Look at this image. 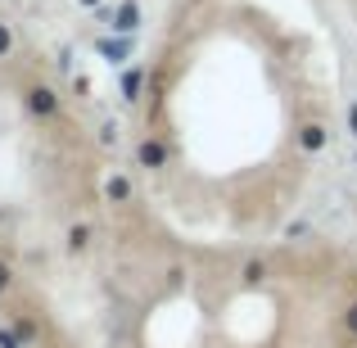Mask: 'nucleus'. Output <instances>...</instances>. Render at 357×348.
I'll return each instance as SVG.
<instances>
[{"mask_svg":"<svg viewBox=\"0 0 357 348\" xmlns=\"http://www.w3.org/2000/svg\"><path fill=\"white\" fill-rule=\"evenodd\" d=\"M140 82H145V73H140V68L122 73V100H127V105H136V100H140Z\"/></svg>","mask_w":357,"mask_h":348,"instance_id":"423d86ee","label":"nucleus"},{"mask_svg":"<svg viewBox=\"0 0 357 348\" xmlns=\"http://www.w3.org/2000/svg\"><path fill=\"white\" fill-rule=\"evenodd\" d=\"M27 114L32 118H54L59 114V96H54L50 86H32L27 91Z\"/></svg>","mask_w":357,"mask_h":348,"instance_id":"f03ea898","label":"nucleus"},{"mask_svg":"<svg viewBox=\"0 0 357 348\" xmlns=\"http://www.w3.org/2000/svg\"><path fill=\"white\" fill-rule=\"evenodd\" d=\"M326 140H331V131H326L321 122H303V127H298V149H303V154H321Z\"/></svg>","mask_w":357,"mask_h":348,"instance_id":"20e7f679","label":"nucleus"},{"mask_svg":"<svg viewBox=\"0 0 357 348\" xmlns=\"http://www.w3.org/2000/svg\"><path fill=\"white\" fill-rule=\"evenodd\" d=\"M0 348H23V340H18V331H0Z\"/></svg>","mask_w":357,"mask_h":348,"instance_id":"9b49d317","label":"nucleus"},{"mask_svg":"<svg viewBox=\"0 0 357 348\" xmlns=\"http://www.w3.org/2000/svg\"><path fill=\"white\" fill-rule=\"evenodd\" d=\"M100 145H118V127H114V122H105V127H100Z\"/></svg>","mask_w":357,"mask_h":348,"instance_id":"9d476101","label":"nucleus"},{"mask_svg":"<svg viewBox=\"0 0 357 348\" xmlns=\"http://www.w3.org/2000/svg\"><path fill=\"white\" fill-rule=\"evenodd\" d=\"M131 50H136V41H131V36H100V41H96V54H100V59H105V63H127L131 59Z\"/></svg>","mask_w":357,"mask_h":348,"instance_id":"f257e3e1","label":"nucleus"},{"mask_svg":"<svg viewBox=\"0 0 357 348\" xmlns=\"http://www.w3.org/2000/svg\"><path fill=\"white\" fill-rule=\"evenodd\" d=\"M77 5H91V9H96V5H100V0H77Z\"/></svg>","mask_w":357,"mask_h":348,"instance_id":"2eb2a0df","label":"nucleus"},{"mask_svg":"<svg viewBox=\"0 0 357 348\" xmlns=\"http://www.w3.org/2000/svg\"><path fill=\"white\" fill-rule=\"evenodd\" d=\"M86 244H91V227H73V231H68V249H73V253L86 249Z\"/></svg>","mask_w":357,"mask_h":348,"instance_id":"6e6552de","label":"nucleus"},{"mask_svg":"<svg viewBox=\"0 0 357 348\" xmlns=\"http://www.w3.org/2000/svg\"><path fill=\"white\" fill-rule=\"evenodd\" d=\"M349 122H353V136H357V105L349 109Z\"/></svg>","mask_w":357,"mask_h":348,"instance_id":"4468645a","label":"nucleus"},{"mask_svg":"<svg viewBox=\"0 0 357 348\" xmlns=\"http://www.w3.org/2000/svg\"><path fill=\"white\" fill-rule=\"evenodd\" d=\"M9 50H14V32L9 23H0V59H9Z\"/></svg>","mask_w":357,"mask_h":348,"instance_id":"1a4fd4ad","label":"nucleus"},{"mask_svg":"<svg viewBox=\"0 0 357 348\" xmlns=\"http://www.w3.org/2000/svg\"><path fill=\"white\" fill-rule=\"evenodd\" d=\"M109 27H114L118 36H136V27H140V5H136V0H122V5L114 9V18H109Z\"/></svg>","mask_w":357,"mask_h":348,"instance_id":"7ed1b4c3","label":"nucleus"},{"mask_svg":"<svg viewBox=\"0 0 357 348\" xmlns=\"http://www.w3.org/2000/svg\"><path fill=\"white\" fill-rule=\"evenodd\" d=\"M9 285H14V276H9V267H5V262H0V294H5Z\"/></svg>","mask_w":357,"mask_h":348,"instance_id":"ddd939ff","label":"nucleus"},{"mask_svg":"<svg viewBox=\"0 0 357 348\" xmlns=\"http://www.w3.org/2000/svg\"><path fill=\"white\" fill-rule=\"evenodd\" d=\"M136 158H140V167H167V145L163 140H140V149H136Z\"/></svg>","mask_w":357,"mask_h":348,"instance_id":"39448f33","label":"nucleus"},{"mask_svg":"<svg viewBox=\"0 0 357 348\" xmlns=\"http://www.w3.org/2000/svg\"><path fill=\"white\" fill-rule=\"evenodd\" d=\"M105 195H109L114 204H127V199H131V181H127V176H109Z\"/></svg>","mask_w":357,"mask_h":348,"instance_id":"0eeeda50","label":"nucleus"},{"mask_svg":"<svg viewBox=\"0 0 357 348\" xmlns=\"http://www.w3.org/2000/svg\"><path fill=\"white\" fill-rule=\"evenodd\" d=\"M344 326H349V335L357 340V303H349V312H344Z\"/></svg>","mask_w":357,"mask_h":348,"instance_id":"f8f14e48","label":"nucleus"}]
</instances>
